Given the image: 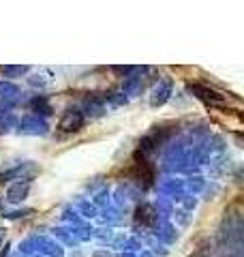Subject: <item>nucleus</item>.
Instances as JSON below:
<instances>
[{
	"mask_svg": "<svg viewBox=\"0 0 244 257\" xmlns=\"http://www.w3.org/2000/svg\"><path fill=\"white\" fill-rule=\"evenodd\" d=\"M133 178L140 184H144V187H150L154 180V167L150 165V161L146 159V155H142V152H137L133 159Z\"/></svg>",
	"mask_w": 244,
	"mask_h": 257,
	"instance_id": "1",
	"label": "nucleus"
},
{
	"mask_svg": "<svg viewBox=\"0 0 244 257\" xmlns=\"http://www.w3.org/2000/svg\"><path fill=\"white\" fill-rule=\"evenodd\" d=\"M189 90L197 96V99H201L206 105L210 107H216V105H225L227 99H225V94L221 92H216L212 90V88H208V86H199V84H195V86H189Z\"/></svg>",
	"mask_w": 244,
	"mask_h": 257,
	"instance_id": "2",
	"label": "nucleus"
},
{
	"mask_svg": "<svg viewBox=\"0 0 244 257\" xmlns=\"http://www.w3.org/2000/svg\"><path fill=\"white\" fill-rule=\"evenodd\" d=\"M81 126H84V114L77 111V109L67 111V114L62 116V120L58 122V128L64 131V133H75V131H79Z\"/></svg>",
	"mask_w": 244,
	"mask_h": 257,
	"instance_id": "3",
	"label": "nucleus"
}]
</instances>
